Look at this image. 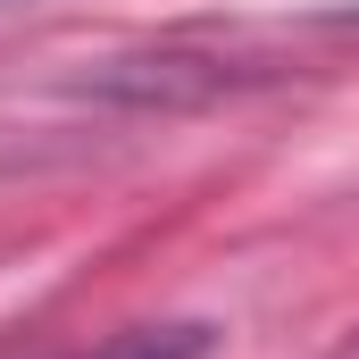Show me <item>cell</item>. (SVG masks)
<instances>
[{
	"label": "cell",
	"instance_id": "obj_1",
	"mask_svg": "<svg viewBox=\"0 0 359 359\" xmlns=\"http://www.w3.org/2000/svg\"><path fill=\"white\" fill-rule=\"evenodd\" d=\"M109 359H209V326H142Z\"/></svg>",
	"mask_w": 359,
	"mask_h": 359
}]
</instances>
